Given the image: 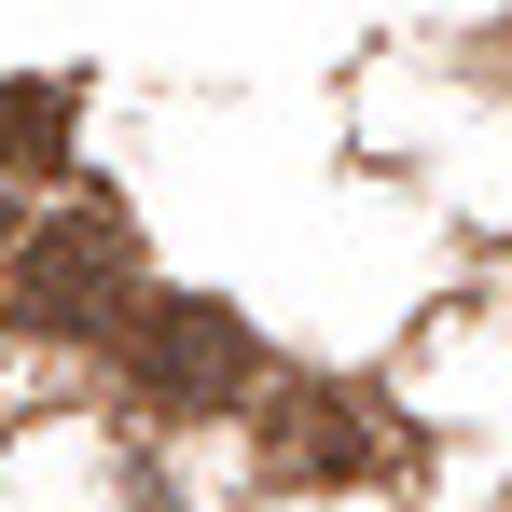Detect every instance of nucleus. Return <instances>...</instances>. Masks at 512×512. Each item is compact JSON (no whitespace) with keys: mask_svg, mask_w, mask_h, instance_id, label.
<instances>
[{"mask_svg":"<svg viewBox=\"0 0 512 512\" xmlns=\"http://www.w3.org/2000/svg\"><path fill=\"white\" fill-rule=\"evenodd\" d=\"M236 374H250L236 305H153V319H139V388H153V402H222Z\"/></svg>","mask_w":512,"mask_h":512,"instance_id":"obj_2","label":"nucleus"},{"mask_svg":"<svg viewBox=\"0 0 512 512\" xmlns=\"http://www.w3.org/2000/svg\"><path fill=\"white\" fill-rule=\"evenodd\" d=\"M70 139V84H0V167H56Z\"/></svg>","mask_w":512,"mask_h":512,"instance_id":"obj_3","label":"nucleus"},{"mask_svg":"<svg viewBox=\"0 0 512 512\" xmlns=\"http://www.w3.org/2000/svg\"><path fill=\"white\" fill-rule=\"evenodd\" d=\"M14 250H28V305H42V319H70V333L125 305V222H111V208H70V222L14 236Z\"/></svg>","mask_w":512,"mask_h":512,"instance_id":"obj_1","label":"nucleus"}]
</instances>
